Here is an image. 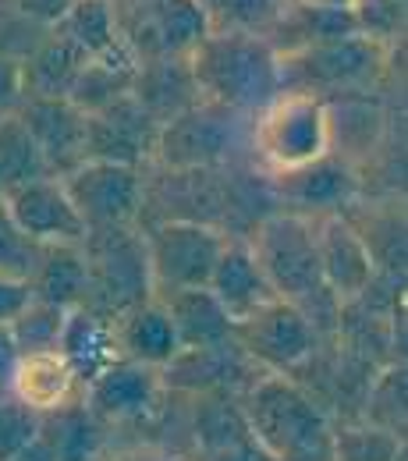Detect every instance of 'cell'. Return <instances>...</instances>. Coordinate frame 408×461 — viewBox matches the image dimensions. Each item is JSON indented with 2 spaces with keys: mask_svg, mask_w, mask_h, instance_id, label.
I'll list each match as a JSON object with an SVG mask.
<instances>
[{
  "mask_svg": "<svg viewBox=\"0 0 408 461\" xmlns=\"http://www.w3.org/2000/svg\"><path fill=\"white\" fill-rule=\"evenodd\" d=\"M249 437L274 461H331L334 422L292 376L263 373L241 398Z\"/></svg>",
  "mask_w": 408,
  "mask_h": 461,
  "instance_id": "cell-1",
  "label": "cell"
},
{
  "mask_svg": "<svg viewBox=\"0 0 408 461\" xmlns=\"http://www.w3.org/2000/svg\"><path fill=\"white\" fill-rule=\"evenodd\" d=\"M185 60L199 89V100L238 117L263 111L281 93L277 54L263 36L206 32Z\"/></svg>",
  "mask_w": 408,
  "mask_h": 461,
  "instance_id": "cell-2",
  "label": "cell"
},
{
  "mask_svg": "<svg viewBox=\"0 0 408 461\" xmlns=\"http://www.w3.org/2000/svg\"><path fill=\"white\" fill-rule=\"evenodd\" d=\"M267 285L281 302L298 305L305 316L316 302H334V294L323 288L320 277V256H316V221L305 213H270L263 217L252 234L245 238Z\"/></svg>",
  "mask_w": 408,
  "mask_h": 461,
  "instance_id": "cell-3",
  "label": "cell"
},
{
  "mask_svg": "<svg viewBox=\"0 0 408 461\" xmlns=\"http://www.w3.org/2000/svg\"><path fill=\"white\" fill-rule=\"evenodd\" d=\"M331 146L334 121L327 100L305 93H277L252 117V153L274 177L331 157Z\"/></svg>",
  "mask_w": 408,
  "mask_h": 461,
  "instance_id": "cell-4",
  "label": "cell"
},
{
  "mask_svg": "<svg viewBox=\"0 0 408 461\" xmlns=\"http://www.w3.org/2000/svg\"><path fill=\"white\" fill-rule=\"evenodd\" d=\"M387 68V47L373 36L351 32L323 40L277 58L281 93H305L323 100L327 93H358L369 89Z\"/></svg>",
  "mask_w": 408,
  "mask_h": 461,
  "instance_id": "cell-5",
  "label": "cell"
},
{
  "mask_svg": "<svg viewBox=\"0 0 408 461\" xmlns=\"http://www.w3.org/2000/svg\"><path fill=\"white\" fill-rule=\"evenodd\" d=\"M228 238H231L228 230L206 224V221H175L171 217V221L153 224L142 234L153 298L206 288Z\"/></svg>",
  "mask_w": 408,
  "mask_h": 461,
  "instance_id": "cell-6",
  "label": "cell"
},
{
  "mask_svg": "<svg viewBox=\"0 0 408 461\" xmlns=\"http://www.w3.org/2000/svg\"><path fill=\"white\" fill-rule=\"evenodd\" d=\"M82 252H86V274H89L82 305L104 316H117L153 298L146 241L135 228L89 230L82 241Z\"/></svg>",
  "mask_w": 408,
  "mask_h": 461,
  "instance_id": "cell-7",
  "label": "cell"
},
{
  "mask_svg": "<svg viewBox=\"0 0 408 461\" xmlns=\"http://www.w3.org/2000/svg\"><path fill=\"white\" fill-rule=\"evenodd\" d=\"M121 43L139 64L164 58H188L210 32L195 0H117L111 4Z\"/></svg>",
  "mask_w": 408,
  "mask_h": 461,
  "instance_id": "cell-8",
  "label": "cell"
},
{
  "mask_svg": "<svg viewBox=\"0 0 408 461\" xmlns=\"http://www.w3.org/2000/svg\"><path fill=\"white\" fill-rule=\"evenodd\" d=\"M71 206L78 210L86 234L89 230L135 228L146 206V177L139 167L86 160L60 177Z\"/></svg>",
  "mask_w": 408,
  "mask_h": 461,
  "instance_id": "cell-9",
  "label": "cell"
},
{
  "mask_svg": "<svg viewBox=\"0 0 408 461\" xmlns=\"http://www.w3.org/2000/svg\"><path fill=\"white\" fill-rule=\"evenodd\" d=\"M238 149V114L199 100L157 128L153 160L171 174L213 171Z\"/></svg>",
  "mask_w": 408,
  "mask_h": 461,
  "instance_id": "cell-10",
  "label": "cell"
},
{
  "mask_svg": "<svg viewBox=\"0 0 408 461\" xmlns=\"http://www.w3.org/2000/svg\"><path fill=\"white\" fill-rule=\"evenodd\" d=\"M231 338L263 373L277 376H292L320 348V330L313 327V320L298 305L281 298H274L249 320L234 323Z\"/></svg>",
  "mask_w": 408,
  "mask_h": 461,
  "instance_id": "cell-11",
  "label": "cell"
},
{
  "mask_svg": "<svg viewBox=\"0 0 408 461\" xmlns=\"http://www.w3.org/2000/svg\"><path fill=\"white\" fill-rule=\"evenodd\" d=\"M316 256L323 288L334 294L341 309L366 298L376 285V256L366 234L345 213H323L316 221Z\"/></svg>",
  "mask_w": 408,
  "mask_h": 461,
  "instance_id": "cell-12",
  "label": "cell"
},
{
  "mask_svg": "<svg viewBox=\"0 0 408 461\" xmlns=\"http://www.w3.org/2000/svg\"><path fill=\"white\" fill-rule=\"evenodd\" d=\"M263 376V369L231 341L210 348H192V351H177L175 358L160 369V380L168 391H185V394H245L256 380Z\"/></svg>",
  "mask_w": 408,
  "mask_h": 461,
  "instance_id": "cell-13",
  "label": "cell"
},
{
  "mask_svg": "<svg viewBox=\"0 0 408 461\" xmlns=\"http://www.w3.org/2000/svg\"><path fill=\"white\" fill-rule=\"evenodd\" d=\"M164 391L168 387L160 380V369L117 358L93 384L82 387V402L104 426H124L157 415Z\"/></svg>",
  "mask_w": 408,
  "mask_h": 461,
  "instance_id": "cell-14",
  "label": "cell"
},
{
  "mask_svg": "<svg viewBox=\"0 0 408 461\" xmlns=\"http://www.w3.org/2000/svg\"><path fill=\"white\" fill-rule=\"evenodd\" d=\"M14 228L32 245H82L86 224L71 206L60 177H40L4 195Z\"/></svg>",
  "mask_w": 408,
  "mask_h": 461,
  "instance_id": "cell-15",
  "label": "cell"
},
{
  "mask_svg": "<svg viewBox=\"0 0 408 461\" xmlns=\"http://www.w3.org/2000/svg\"><path fill=\"white\" fill-rule=\"evenodd\" d=\"M157 128L160 124L150 117V111L131 93H124L114 104L89 114L86 160H107V164H124L142 171V160L153 157Z\"/></svg>",
  "mask_w": 408,
  "mask_h": 461,
  "instance_id": "cell-16",
  "label": "cell"
},
{
  "mask_svg": "<svg viewBox=\"0 0 408 461\" xmlns=\"http://www.w3.org/2000/svg\"><path fill=\"white\" fill-rule=\"evenodd\" d=\"M25 131L32 135L47 171L64 177L86 164V142H89V114L78 111L71 100H22L14 107Z\"/></svg>",
  "mask_w": 408,
  "mask_h": 461,
  "instance_id": "cell-17",
  "label": "cell"
},
{
  "mask_svg": "<svg viewBox=\"0 0 408 461\" xmlns=\"http://www.w3.org/2000/svg\"><path fill=\"white\" fill-rule=\"evenodd\" d=\"M206 288L221 302V309L231 316V323L249 320L252 312H259L263 305H270L277 298L274 288L267 285V277H263V270H259L245 238H228Z\"/></svg>",
  "mask_w": 408,
  "mask_h": 461,
  "instance_id": "cell-18",
  "label": "cell"
},
{
  "mask_svg": "<svg viewBox=\"0 0 408 461\" xmlns=\"http://www.w3.org/2000/svg\"><path fill=\"white\" fill-rule=\"evenodd\" d=\"M58 355L68 362V369L75 373L78 387L93 384L111 362H117V341L111 316L89 309V305H75L64 312V327H60Z\"/></svg>",
  "mask_w": 408,
  "mask_h": 461,
  "instance_id": "cell-19",
  "label": "cell"
},
{
  "mask_svg": "<svg viewBox=\"0 0 408 461\" xmlns=\"http://www.w3.org/2000/svg\"><path fill=\"white\" fill-rule=\"evenodd\" d=\"M111 323H114L117 355L128 358V362L164 369L181 351L175 327H171V316H168L160 298H146V302L117 312V316H111Z\"/></svg>",
  "mask_w": 408,
  "mask_h": 461,
  "instance_id": "cell-20",
  "label": "cell"
},
{
  "mask_svg": "<svg viewBox=\"0 0 408 461\" xmlns=\"http://www.w3.org/2000/svg\"><path fill=\"white\" fill-rule=\"evenodd\" d=\"M86 54L64 40L60 32H47L40 40V47L18 64V78H22V100H68Z\"/></svg>",
  "mask_w": 408,
  "mask_h": 461,
  "instance_id": "cell-21",
  "label": "cell"
},
{
  "mask_svg": "<svg viewBox=\"0 0 408 461\" xmlns=\"http://www.w3.org/2000/svg\"><path fill=\"white\" fill-rule=\"evenodd\" d=\"M7 394H14L32 411L47 415V411H58L60 404L82 398V387L58 351H43V355H22L18 358V366L7 380Z\"/></svg>",
  "mask_w": 408,
  "mask_h": 461,
  "instance_id": "cell-22",
  "label": "cell"
},
{
  "mask_svg": "<svg viewBox=\"0 0 408 461\" xmlns=\"http://www.w3.org/2000/svg\"><path fill=\"white\" fill-rule=\"evenodd\" d=\"M86 252L82 245H40L36 263L29 274V291L36 302L58 305V309H75L86 302Z\"/></svg>",
  "mask_w": 408,
  "mask_h": 461,
  "instance_id": "cell-23",
  "label": "cell"
},
{
  "mask_svg": "<svg viewBox=\"0 0 408 461\" xmlns=\"http://www.w3.org/2000/svg\"><path fill=\"white\" fill-rule=\"evenodd\" d=\"M131 96L150 111V117L157 124H164V121H171L175 114L199 104V89L192 82V71H188L185 58H164L139 64Z\"/></svg>",
  "mask_w": 408,
  "mask_h": 461,
  "instance_id": "cell-24",
  "label": "cell"
},
{
  "mask_svg": "<svg viewBox=\"0 0 408 461\" xmlns=\"http://www.w3.org/2000/svg\"><path fill=\"white\" fill-rule=\"evenodd\" d=\"M160 302H164V309L171 316V327H175V338L181 351L231 341V316L221 309V302L210 294V288L175 291V294H164Z\"/></svg>",
  "mask_w": 408,
  "mask_h": 461,
  "instance_id": "cell-25",
  "label": "cell"
},
{
  "mask_svg": "<svg viewBox=\"0 0 408 461\" xmlns=\"http://www.w3.org/2000/svg\"><path fill=\"white\" fill-rule=\"evenodd\" d=\"M135 71H139V60H135V54L121 43L114 50H107V54H100V58H89L82 64V71H78V78H75L68 100H71L78 111L96 114L100 107L114 104L117 96L131 93Z\"/></svg>",
  "mask_w": 408,
  "mask_h": 461,
  "instance_id": "cell-26",
  "label": "cell"
},
{
  "mask_svg": "<svg viewBox=\"0 0 408 461\" xmlns=\"http://www.w3.org/2000/svg\"><path fill=\"white\" fill-rule=\"evenodd\" d=\"M43 437L50 440L58 461H100L107 444V426L86 408L82 398L60 404L43 415Z\"/></svg>",
  "mask_w": 408,
  "mask_h": 461,
  "instance_id": "cell-27",
  "label": "cell"
},
{
  "mask_svg": "<svg viewBox=\"0 0 408 461\" xmlns=\"http://www.w3.org/2000/svg\"><path fill=\"white\" fill-rule=\"evenodd\" d=\"M54 32L71 40L86 58H100V54L121 47L111 0H71L64 7V14L54 22Z\"/></svg>",
  "mask_w": 408,
  "mask_h": 461,
  "instance_id": "cell-28",
  "label": "cell"
},
{
  "mask_svg": "<svg viewBox=\"0 0 408 461\" xmlns=\"http://www.w3.org/2000/svg\"><path fill=\"white\" fill-rule=\"evenodd\" d=\"M40 177H54V174L47 171L22 117L11 111L0 117V195L22 188L29 181H40Z\"/></svg>",
  "mask_w": 408,
  "mask_h": 461,
  "instance_id": "cell-29",
  "label": "cell"
},
{
  "mask_svg": "<svg viewBox=\"0 0 408 461\" xmlns=\"http://www.w3.org/2000/svg\"><path fill=\"white\" fill-rule=\"evenodd\" d=\"M277 181H281V192L298 199L302 206H341L355 188L349 167L338 164L334 157H323L302 171L277 174Z\"/></svg>",
  "mask_w": 408,
  "mask_h": 461,
  "instance_id": "cell-30",
  "label": "cell"
},
{
  "mask_svg": "<svg viewBox=\"0 0 408 461\" xmlns=\"http://www.w3.org/2000/svg\"><path fill=\"white\" fill-rule=\"evenodd\" d=\"M206 14L210 32H241V36H263L277 25L285 7L292 0H195Z\"/></svg>",
  "mask_w": 408,
  "mask_h": 461,
  "instance_id": "cell-31",
  "label": "cell"
},
{
  "mask_svg": "<svg viewBox=\"0 0 408 461\" xmlns=\"http://www.w3.org/2000/svg\"><path fill=\"white\" fill-rule=\"evenodd\" d=\"M408 380H405V366H384L373 384H369V398H366V411H362V422L376 426V429H387L394 437H405V422H408Z\"/></svg>",
  "mask_w": 408,
  "mask_h": 461,
  "instance_id": "cell-32",
  "label": "cell"
},
{
  "mask_svg": "<svg viewBox=\"0 0 408 461\" xmlns=\"http://www.w3.org/2000/svg\"><path fill=\"white\" fill-rule=\"evenodd\" d=\"M405 458V437H394L387 429H376L369 422L334 426L331 437V461H402Z\"/></svg>",
  "mask_w": 408,
  "mask_h": 461,
  "instance_id": "cell-33",
  "label": "cell"
},
{
  "mask_svg": "<svg viewBox=\"0 0 408 461\" xmlns=\"http://www.w3.org/2000/svg\"><path fill=\"white\" fill-rule=\"evenodd\" d=\"M64 312L68 309H58V305H47V302H29L11 323V338H14V348L18 355H43V351H58L60 341V327H64Z\"/></svg>",
  "mask_w": 408,
  "mask_h": 461,
  "instance_id": "cell-34",
  "label": "cell"
},
{
  "mask_svg": "<svg viewBox=\"0 0 408 461\" xmlns=\"http://www.w3.org/2000/svg\"><path fill=\"white\" fill-rule=\"evenodd\" d=\"M43 415L22 404L14 394H0V461H11L22 447H29L40 437Z\"/></svg>",
  "mask_w": 408,
  "mask_h": 461,
  "instance_id": "cell-35",
  "label": "cell"
},
{
  "mask_svg": "<svg viewBox=\"0 0 408 461\" xmlns=\"http://www.w3.org/2000/svg\"><path fill=\"white\" fill-rule=\"evenodd\" d=\"M47 32H50V29L29 22V18L18 14L7 0H0V58L18 60V64H22V60L40 47V40H43Z\"/></svg>",
  "mask_w": 408,
  "mask_h": 461,
  "instance_id": "cell-36",
  "label": "cell"
},
{
  "mask_svg": "<svg viewBox=\"0 0 408 461\" xmlns=\"http://www.w3.org/2000/svg\"><path fill=\"white\" fill-rule=\"evenodd\" d=\"M36 249H40V245H32L22 230L14 228V221H11V213H7V203H4V195H0V274L29 281L32 263H36Z\"/></svg>",
  "mask_w": 408,
  "mask_h": 461,
  "instance_id": "cell-37",
  "label": "cell"
},
{
  "mask_svg": "<svg viewBox=\"0 0 408 461\" xmlns=\"http://www.w3.org/2000/svg\"><path fill=\"white\" fill-rule=\"evenodd\" d=\"M32 302V291H29V281L22 277H7L0 274V323H11L25 305Z\"/></svg>",
  "mask_w": 408,
  "mask_h": 461,
  "instance_id": "cell-38",
  "label": "cell"
},
{
  "mask_svg": "<svg viewBox=\"0 0 408 461\" xmlns=\"http://www.w3.org/2000/svg\"><path fill=\"white\" fill-rule=\"evenodd\" d=\"M203 461H274V458H270V455L245 433V437H234V440H228V444L206 451Z\"/></svg>",
  "mask_w": 408,
  "mask_h": 461,
  "instance_id": "cell-39",
  "label": "cell"
},
{
  "mask_svg": "<svg viewBox=\"0 0 408 461\" xmlns=\"http://www.w3.org/2000/svg\"><path fill=\"white\" fill-rule=\"evenodd\" d=\"M18 14H25L29 22H36V25H43V29H54V22H58L60 14H64V7L71 4V0H7Z\"/></svg>",
  "mask_w": 408,
  "mask_h": 461,
  "instance_id": "cell-40",
  "label": "cell"
},
{
  "mask_svg": "<svg viewBox=\"0 0 408 461\" xmlns=\"http://www.w3.org/2000/svg\"><path fill=\"white\" fill-rule=\"evenodd\" d=\"M22 104V78H18V60L0 58V117L11 114Z\"/></svg>",
  "mask_w": 408,
  "mask_h": 461,
  "instance_id": "cell-41",
  "label": "cell"
},
{
  "mask_svg": "<svg viewBox=\"0 0 408 461\" xmlns=\"http://www.w3.org/2000/svg\"><path fill=\"white\" fill-rule=\"evenodd\" d=\"M18 348H14V338H11V330H7V323H0V387H7V380H11V373H14V366H18Z\"/></svg>",
  "mask_w": 408,
  "mask_h": 461,
  "instance_id": "cell-42",
  "label": "cell"
},
{
  "mask_svg": "<svg viewBox=\"0 0 408 461\" xmlns=\"http://www.w3.org/2000/svg\"><path fill=\"white\" fill-rule=\"evenodd\" d=\"M11 461H58V455H54L50 440H47V437H43V429H40V437H36L29 447H22Z\"/></svg>",
  "mask_w": 408,
  "mask_h": 461,
  "instance_id": "cell-43",
  "label": "cell"
},
{
  "mask_svg": "<svg viewBox=\"0 0 408 461\" xmlns=\"http://www.w3.org/2000/svg\"><path fill=\"white\" fill-rule=\"evenodd\" d=\"M111 461H177V458H175V455H160V451H146V447H139V451L114 455Z\"/></svg>",
  "mask_w": 408,
  "mask_h": 461,
  "instance_id": "cell-44",
  "label": "cell"
},
{
  "mask_svg": "<svg viewBox=\"0 0 408 461\" xmlns=\"http://www.w3.org/2000/svg\"><path fill=\"white\" fill-rule=\"evenodd\" d=\"M305 7H320V11H355L358 0H298Z\"/></svg>",
  "mask_w": 408,
  "mask_h": 461,
  "instance_id": "cell-45",
  "label": "cell"
},
{
  "mask_svg": "<svg viewBox=\"0 0 408 461\" xmlns=\"http://www.w3.org/2000/svg\"><path fill=\"white\" fill-rule=\"evenodd\" d=\"M4 391H7V387H0V394H4Z\"/></svg>",
  "mask_w": 408,
  "mask_h": 461,
  "instance_id": "cell-46",
  "label": "cell"
}]
</instances>
